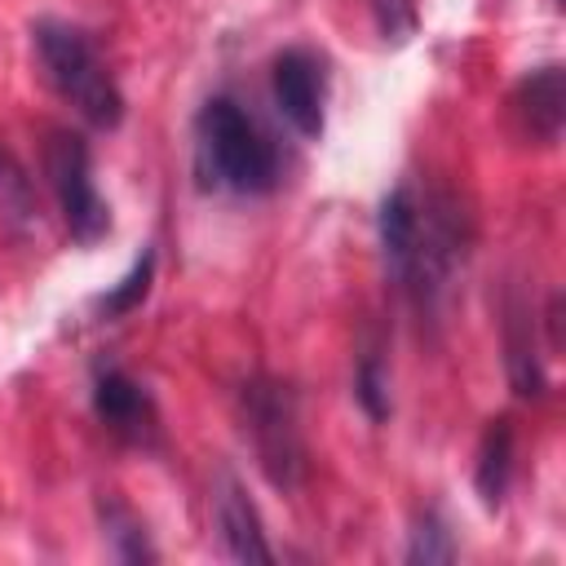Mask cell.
<instances>
[{
  "label": "cell",
  "instance_id": "obj_1",
  "mask_svg": "<svg viewBox=\"0 0 566 566\" xmlns=\"http://www.w3.org/2000/svg\"><path fill=\"white\" fill-rule=\"evenodd\" d=\"M35 57H40V71L44 80L53 84V93L62 102H71L93 128H115L124 119V97L111 80V71L102 66L97 49L88 44V35L80 27H66V22H35Z\"/></svg>",
  "mask_w": 566,
  "mask_h": 566
},
{
  "label": "cell",
  "instance_id": "obj_2",
  "mask_svg": "<svg viewBox=\"0 0 566 566\" xmlns=\"http://www.w3.org/2000/svg\"><path fill=\"white\" fill-rule=\"evenodd\" d=\"M195 128H199V168L212 186L239 195H261L274 186L279 177L274 146L234 97H208Z\"/></svg>",
  "mask_w": 566,
  "mask_h": 566
},
{
  "label": "cell",
  "instance_id": "obj_3",
  "mask_svg": "<svg viewBox=\"0 0 566 566\" xmlns=\"http://www.w3.org/2000/svg\"><path fill=\"white\" fill-rule=\"evenodd\" d=\"M243 433L252 438L256 464L274 486H296L305 473V442L296 424V398L287 385L252 376L243 385Z\"/></svg>",
  "mask_w": 566,
  "mask_h": 566
},
{
  "label": "cell",
  "instance_id": "obj_4",
  "mask_svg": "<svg viewBox=\"0 0 566 566\" xmlns=\"http://www.w3.org/2000/svg\"><path fill=\"white\" fill-rule=\"evenodd\" d=\"M44 172H49V186L57 195V208H62V221L71 230L75 243H97L106 230H111V212L93 186V168H88V146L80 133H49L44 142Z\"/></svg>",
  "mask_w": 566,
  "mask_h": 566
},
{
  "label": "cell",
  "instance_id": "obj_5",
  "mask_svg": "<svg viewBox=\"0 0 566 566\" xmlns=\"http://www.w3.org/2000/svg\"><path fill=\"white\" fill-rule=\"evenodd\" d=\"M270 84H274V102H279L283 119L301 137H318L323 133V97H327L323 62L310 49H283L270 66Z\"/></svg>",
  "mask_w": 566,
  "mask_h": 566
},
{
  "label": "cell",
  "instance_id": "obj_6",
  "mask_svg": "<svg viewBox=\"0 0 566 566\" xmlns=\"http://www.w3.org/2000/svg\"><path fill=\"white\" fill-rule=\"evenodd\" d=\"M93 407L102 416V424L124 438V442H137V447H150L155 442V429H159V416H155V402L150 394L124 376L119 367H102L93 376Z\"/></svg>",
  "mask_w": 566,
  "mask_h": 566
},
{
  "label": "cell",
  "instance_id": "obj_7",
  "mask_svg": "<svg viewBox=\"0 0 566 566\" xmlns=\"http://www.w3.org/2000/svg\"><path fill=\"white\" fill-rule=\"evenodd\" d=\"M212 513H217L226 557H234V562H274V548L265 544V531H261V513H256V504L248 500L243 482L230 469H221L212 478Z\"/></svg>",
  "mask_w": 566,
  "mask_h": 566
},
{
  "label": "cell",
  "instance_id": "obj_8",
  "mask_svg": "<svg viewBox=\"0 0 566 566\" xmlns=\"http://www.w3.org/2000/svg\"><path fill=\"white\" fill-rule=\"evenodd\" d=\"M513 106H517L522 128H526L535 142L553 146V142L562 137V124H566V75H562V66H539V71H531V75L517 84Z\"/></svg>",
  "mask_w": 566,
  "mask_h": 566
},
{
  "label": "cell",
  "instance_id": "obj_9",
  "mask_svg": "<svg viewBox=\"0 0 566 566\" xmlns=\"http://www.w3.org/2000/svg\"><path fill=\"white\" fill-rule=\"evenodd\" d=\"M531 310L509 296V323H504V349H509V380L517 398H539L544 394V371L535 358V340H531Z\"/></svg>",
  "mask_w": 566,
  "mask_h": 566
},
{
  "label": "cell",
  "instance_id": "obj_10",
  "mask_svg": "<svg viewBox=\"0 0 566 566\" xmlns=\"http://www.w3.org/2000/svg\"><path fill=\"white\" fill-rule=\"evenodd\" d=\"M509 469H513V424L500 416L486 424L482 447H478V495L486 509H500L504 486H509Z\"/></svg>",
  "mask_w": 566,
  "mask_h": 566
},
{
  "label": "cell",
  "instance_id": "obj_11",
  "mask_svg": "<svg viewBox=\"0 0 566 566\" xmlns=\"http://www.w3.org/2000/svg\"><path fill=\"white\" fill-rule=\"evenodd\" d=\"M0 217L22 230V234H35L40 230V199H35V186L31 177L22 172V164L0 150Z\"/></svg>",
  "mask_w": 566,
  "mask_h": 566
},
{
  "label": "cell",
  "instance_id": "obj_12",
  "mask_svg": "<svg viewBox=\"0 0 566 566\" xmlns=\"http://www.w3.org/2000/svg\"><path fill=\"white\" fill-rule=\"evenodd\" d=\"M102 522H106V535H111V544H115V553L124 562H155V548L146 544V531H142V522L128 509L106 504L102 509Z\"/></svg>",
  "mask_w": 566,
  "mask_h": 566
},
{
  "label": "cell",
  "instance_id": "obj_13",
  "mask_svg": "<svg viewBox=\"0 0 566 566\" xmlns=\"http://www.w3.org/2000/svg\"><path fill=\"white\" fill-rule=\"evenodd\" d=\"M150 274H155V252H142V256H137V265L119 279V287H111V292L102 296V314L119 318V314L137 310V305L146 301V292H150Z\"/></svg>",
  "mask_w": 566,
  "mask_h": 566
},
{
  "label": "cell",
  "instance_id": "obj_14",
  "mask_svg": "<svg viewBox=\"0 0 566 566\" xmlns=\"http://www.w3.org/2000/svg\"><path fill=\"white\" fill-rule=\"evenodd\" d=\"M455 557V544H451V531L433 517V513H424V517H416V526H411V544H407V562H424V566H433V562H451Z\"/></svg>",
  "mask_w": 566,
  "mask_h": 566
},
{
  "label": "cell",
  "instance_id": "obj_15",
  "mask_svg": "<svg viewBox=\"0 0 566 566\" xmlns=\"http://www.w3.org/2000/svg\"><path fill=\"white\" fill-rule=\"evenodd\" d=\"M354 389H358V402H363V411H367L371 420H385V416H389V376H385V367H380L376 354L363 358Z\"/></svg>",
  "mask_w": 566,
  "mask_h": 566
}]
</instances>
